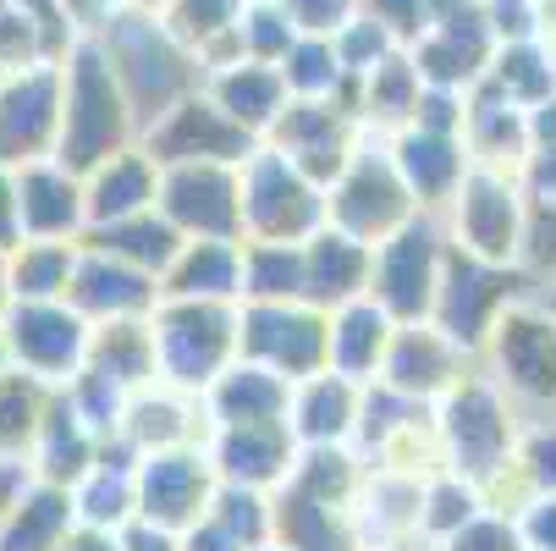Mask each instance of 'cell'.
<instances>
[{
    "label": "cell",
    "mask_w": 556,
    "mask_h": 551,
    "mask_svg": "<svg viewBox=\"0 0 556 551\" xmlns=\"http://www.w3.org/2000/svg\"><path fill=\"white\" fill-rule=\"evenodd\" d=\"M281 72L265 66V61H231L215 84V105L231 116V122H270L281 111Z\"/></svg>",
    "instance_id": "obj_3"
},
{
    "label": "cell",
    "mask_w": 556,
    "mask_h": 551,
    "mask_svg": "<svg viewBox=\"0 0 556 551\" xmlns=\"http://www.w3.org/2000/svg\"><path fill=\"white\" fill-rule=\"evenodd\" d=\"M122 84L100 45H77L72 66L61 72V149L72 161H100L122 143ZM61 154V161H66Z\"/></svg>",
    "instance_id": "obj_1"
},
{
    "label": "cell",
    "mask_w": 556,
    "mask_h": 551,
    "mask_svg": "<svg viewBox=\"0 0 556 551\" xmlns=\"http://www.w3.org/2000/svg\"><path fill=\"white\" fill-rule=\"evenodd\" d=\"M337 50L326 45V39H298L292 50H287V72H281V84L287 89H298V95H326L331 84H337Z\"/></svg>",
    "instance_id": "obj_4"
},
{
    "label": "cell",
    "mask_w": 556,
    "mask_h": 551,
    "mask_svg": "<svg viewBox=\"0 0 556 551\" xmlns=\"http://www.w3.org/2000/svg\"><path fill=\"white\" fill-rule=\"evenodd\" d=\"M55 133H61V72L50 61H34L0 89V161H34Z\"/></svg>",
    "instance_id": "obj_2"
}]
</instances>
